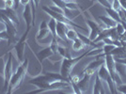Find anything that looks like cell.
Listing matches in <instances>:
<instances>
[{
    "mask_svg": "<svg viewBox=\"0 0 126 94\" xmlns=\"http://www.w3.org/2000/svg\"><path fill=\"white\" fill-rule=\"evenodd\" d=\"M23 18H24L25 23L26 25V28H31L32 26H35L33 11H32V8L30 4L25 6L24 11H23Z\"/></svg>",
    "mask_w": 126,
    "mask_h": 94,
    "instance_id": "cell-11",
    "label": "cell"
},
{
    "mask_svg": "<svg viewBox=\"0 0 126 94\" xmlns=\"http://www.w3.org/2000/svg\"><path fill=\"white\" fill-rule=\"evenodd\" d=\"M92 93L93 94H105V89H104V86L102 83V80L99 77V75L96 73L95 75V82L94 86H93V89H92Z\"/></svg>",
    "mask_w": 126,
    "mask_h": 94,
    "instance_id": "cell-16",
    "label": "cell"
},
{
    "mask_svg": "<svg viewBox=\"0 0 126 94\" xmlns=\"http://www.w3.org/2000/svg\"><path fill=\"white\" fill-rule=\"evenodd\" d=\"M116 30H117V32H118V34L121 36V35H122L123 33H124V31H125V28H124V26H122V24H121V22H119V23H117V25H116Z\"/></svg>",
    "mask_w": 126,
    "mask_h": 94,
    "instance_id": "cell-28",
    "label": "cell"
},
{
    "mask_svg": "<svg viewBox=\"0 0 126 94\" xmlns=\"http://www.w3.org/2000/svg\"><path fill=\"white\" fill-rule=\"evenodd\" d=\"M5 8H10V9H14L15 7V0H7L4 1Z\"/></svg>",
    "mask_w": 126,
    "mask_h": 94,
    "instance_id": "cell-32",
    "label": "cell"
},
{
    "mask_svg": "<svg viewBox=\"0 0 126 94\" xmlns=\"http://www.w3.org/2000/svg\"><path fill=\"white\" fill-rule=\"evenodd\" d=\"M48 27V23L46 21H42L40 24V29H44V28H47Z\"/></svg>",
    "mask_w": 126,
    "mask_h": 94,
    "instance_id": "cell-36",
    "label": "cell"
},
{
    "mask_svg": "<svg viewBox=\"0 0 126 94\" xmlns=\"http://www.w3.org/2000/svg\"><path fill=\"white\" fill-rule=\"evenodd\" d=\"M105 58V64L106 66V68L108 70V72L110 73L111 78L113 80V82L115 84V86H120L122 84V81H121V75L117 73L115 68V59H114V57L112 55H106L104 57Z\"/></svg>",
    "mask_w": 126,
    "mask_h": 94,
    "instance_id": "cell-5",
    "label": "cell"
},
{
    "mask_svg": "<svg viewBox=\"0 0 126 94\" xmlns=\"http://www.w3.org/2000/svg\"><path fill=\"white\" fill-rule=\"evenodd\" d=\"M70 83H71V86H72V88L74 89V92L76 94H82V91L80 90L79 89L78 85L76 82H74V81H70Z\"/></svg>",
    "mask_w": 126,
    "mask_h": 94,
    "instance_id": "cell-29",
    "label": "cell"
},
{
    "mask_svg": "<svg viewBox=\"0 0 126 94\" xmlns=\"http://www.w3.org/2000/svg\"><path fill=\"white\" fill-rule=\"evenodd\" d=\"M51 1L54 3V5L58 6V7L61 8L63 10L66 9V2L64 0H51Z\"/></svg>",
    "mask_w": 126,
    "mask_h": 94,
    "instance_id": "cell-27",
    "label": "cell"
},
{
    "mask_svg": "<svg viewBox=\"0 0 126 94\" xmlns=\"http://www.w3.org/2000/svg\"><path fill=\"white\" fill-rule=\"evenodd\" d=\"M90 76L91 75H89L88 73H82V77L79 79V81L77 82V85H78L80 90L82 91V93H85L88 90V89H89Z\"/></svg>",
    "mask_w": 126,
    "mask_h": 94,
    "instance_id": "cell-14",
    "label": "cell"
},
{
    "mask_svg": "<svg viewBox=\"0 0 126 94\" xmlns=\"http://www.w3.org/2000/svg\"><path fill=\"white\" fill-rule=\"evenodd\" d=\"M88 52L82 54L81 56L76 57V58H63L62 61H61V67H60V74L63 77L67 80H70L71 77V73L73 71L74 67L77 64V63L85 57H88Z\"/></svg>",
    "mask_w": 126,
    "mask_h": 94,
    "instance_id": "cell-3",
    "label": "cell"
},
{
    "mask_svg": "<svg viewBox=\"0 0 126 94\" xmlns=\"http://www.w3.org/2000/svg\"><path fill=\"white\" fill-rule=\"evenodd\" d=\"M28 62H29V60L27 58H26L23 62L20 63V65L17 68L15 73H12V76H11V81H10V84H9V87H8L6 93H13L16 89H18L21 87V85L24 82V79L26 77V73H27Z\"/></svg>",
    "mask_w": 126,
    "mask_h": 94,
    "instance_id": "cell-2",
    "label": "cell"
},
{
    "mask_svg": "<svg viewBox=\"0 0 126 94\" xmlns=\"http://www.w3.org/2000/svg\"><path fill=\"white\" fill-rule=\"evenodd\" d=\"M33 52V51H32ZM33 54L35 55V57H36V58L38 59V61H39V63L41 64V66H42V64L43 63V61L45 60V59H48V58H50L51 57H53L55 54L53 53L52 49L50 48V46H47L45 47V48H43V49H42L41 51H39L38 53H34L33 52Z\"/></svg>",
    "mask_w": 126,
    "mask_h": 94,
    "instance_id": "cell-12",
    "label": "cell"
},
{
    "mask_svg": "<svg viewBox=\"0 0 126 94\" xmlns=\"http://www.w3.org/2000/svg\"><path fill=\"white\" fill-rule=\"evenodd\" d=\"M86 23H87V25H88V26H89V40H91V41L93 42L104 28H103L98 23H96L95 21H92V20L87 19V20H86Z\"/></svg>",
    "mask_w": 126,
    "mask_h": 94,
    "instance_id": "cell-9",
    "label": "cell"
},
{
    "mask_svg": "<svg viewBox=\"0 0 126 94\" xmlns=\"http://www.w3.org/2000/svg\"><path fill=\"white\" fill-rule=\"evenodd\" d=\"M65 2H71V1H75V0H64Z\"/></svg>",
    "mask_w": 126,
    "mask_h": 94,
    "instance_id": "cell-40",
    "label": "cell"
},
{
    "mask_svg": "<svg viewBox=\"0 0 126 94\" xmlns=\"http://www.w3.org/2000/svg\"><path fill=\"white\" fill-rule=\"evenodd\" d=\"M58 54L61 57V58H70V54H69V51L63 46H60L58 45Z\"/></svg>",
    "mask_w": 126,
    "mask_h": 94,
    "instance_id": "cell-24",
    "label": "cell"
},
{
    "mask_svg": "<svg viewBox=\"0 0 126 94\" xmlns=\"http://www.w3.org/2000/svg\"><path fill=\"white\" fill-rule=\"evenodd\" d=\"M50 35H51V32H50L48 27L47 28H44V29H39L37 35H36V40H37V42H40L42 40L46 39Z\"/></svg>",
    "mask_w": 126,
    "mask_h": 94,
    "instance_id": "cell-19",
    "label": "cell"
},
{
    "mask_svg": "<svg viewBox=\"0 0 126 94\" xmlns=\"http://www.w3.org/2000/svg\"><path fill=\"white\" fill-rule=\"evenodd\" d=\"M97 74L99 75V77L101 78L102 81H105V83H106V85H107V87H108V89H109L111 93H116V92H117L115 84H114L113 80H112V78H111L110 73H109L108 70H107V68H106L105 64L102 65L100 68L98 69Z\"/></svg>",
    "mask_w": 126,
    "mask_h": 94,
    "instance_id": "cell-7",
    "label": "cell"
},
{
    "mask_svg": "<svg viewBox=\"0 0 126 94\" xmlns=\"http://www.w3.org/2000/svg\"><path fill=\"white\" fill-rule=\"evenodd\" d=\"M30 30H31V28H26V32L23 34V36H21V38H19L18 42H16L13 47V49L16 52L17 59L20 63H22L25 60V47L26 45V39H27V36H28Z\"/></svg>",
    "mask_w": 126,
    "mask_h": 94,
    "instance_id": "cell-6",
    "label": "cell"
},
{
    "mask_svg": "<svg viewBox=\"0 0 126 94\" xmlns=\"http://www.w3.org/2000/svg\"><path fill=\"white\" fill-rule=\"evenodd\" d=\"M115 68L117 73H119L121 76H125L126 75V65L120 61L115 60Z\"/></svg>",
    "mask_w": 126,
    "mask_h": 94,
    "instance_id": "cell-21",
    "label": "cell"
},
{
    "mask_svg": "<svg viewBox=\"0 0 126 94\" xmlns=\"http://www.w3.org/2000/svg\"><path fill=\"white\" fill-rule=\"evenodd\" d=\"M115 59V58H114ZM116 61H120V62L123 63V64H125L126 65V58H117V59H115Z\"/></svg>",
    "mask_w": 126,
    "mask_h": 94,
    "instance_id": "cell-39",
    "label": "cell"
},
{
    "mask_svg": "<svg viewBox=\"0 0 126 94\" xmlns=\"http://www.w3.org/2000/svg\"><path fill=\"white\" fill-rule=\"evenodd\" d=\"M3 1H7V0H3Z\"/></svg>",
    "mask_w": 126,
    "mask_h": 94,
    "instance_id": "cell-41",
    "label": "cell"
},
{
    "mask_svg": "<svg viewBox=\"0 0 126 94\" xmlns=\"http://www.w3.org/2000/svg\"><path fill=\"white\" fill-rule=\"evenodd\" d=\"M78 4L75 1H71V2H66V9L70 11H78L79 7Z\"/></svg>",
    "mask_w": 126,
    "mask_h": 94,
    "instance_id": "cell-26",
    "label": "cell"
},
{
    "mask_svg": "<svg viewBox=\"0 0 126 94\" xmlns=\"http://www.w3.org/2000/svg\"><path fill=\"white\" fill-rule=\"evenodd\" d=\"M104 64H105V58H97L95 60H93V61H91V62L89 63L86 68H84L82 73H88L89 75H93L96 73V71H98V69L100 68L102 65H104Z\"/></svg>",
    "mask_w": 126,
    "mask_h": 94,
    "instance_id": "cell-10",
    "label": "cell"
},
{
    "mask_svg": "<svg viewBox=\"0 0 126 94\" xmlns=\"http://www.w3.org/2000/svg\"><path fill=\"white\" fill-rule=\"evenodd\" d=\"M97 1H98L103 7H105V9H107V8H112V3H111L109 0H97Z\"/></svg>",
    "mask_w": 126,
    "mask_h": 94,
    "instance_id": "cell-31",
    "label": "cell"
},
{
    "mask_svg": "<svg viewBox=\"0 0 126 94\" xmlns=\"http://www.w3.org/2000/svg\"><path fill=\"white\" fill-rule=\"evenodd\" d=\"M116 89L120 93H126V84H121L120 86H117Z\"/></svg>",
    "mask_w": 126,
    "mask_h": 94,
    "instance_id": "cell-33",
    "label": "cell"
},
{
    "mask_svg": "<svg viewBox=\"0 0 126 94\" xmlns=\"http://www.w3.org/2000/svg\"><path fill=\"white\" fill-rule=\"evenodd\" d=\"M12 63H13V56L11 52L8 53V59L5 63V67H4V85H3V89L7 91L9 84L11 81V78L12 76Z\"/></svg>",
    "mask_w": 126,
    "mask_h": 94,
    "instance_id": "cell-8",
    "label": "cell"
},
{
    "mask_svg": "<svg viewBox=\"0 0 126 94\" xmlns=\"http://www.w3.org/2000/svg\"><path fill=\"white\" fill-rule=\"evenodd\" d=\"M0 40L1 41H9V35H8V32L7 30H2V31H0Z\"/></svg>",
    "mask_w": 126,
    "mask_h": 94,
    "instance_id": "cell-34",
    "label": "cell"
},
{
    "mask_svg": "<svg viewBox=\"0 0 126 94\" xmlns=\"http://www.w3.org/2000/svg\"><path fill=\"white\" fill-rule=\"evenodd\" d=\"M0 12L4 13L10 20H11L16 26L20 25V21H19V17L16 13V11L14 9H10V8H4V9H0Z\"/></svg>",
    "mask_w": 126,
    "mask_h": 94,
    "instance_id": "cell-13",
    "label": "cell"
},
{
    "mask_svg": "<svg viewBox=\"0 0 126 94\" xmlns=\"http://www.w3.org/2000/svg\"><path fill=\"white\" fill-rule=\"evenodd\" d=\"M78 38V35H77V31H75L73 28H68L67 29V32H66V39L68 41H74L75 39Z\"/></svg>",
    "mask_w": 126,
    "mask_h": 94,
    "instance_id": "cell-23",
    "label": "cell"
},
{
    "mask_svg": "<svg viewBox=\"0 0 126 94\" xmlns=\"http://www.w3.org/2000/svg\"><path fill=\"white\" fill-rule=\"evenodd\" d=\"M68 28V25H66L64 23H61V22L57 21V28H56L57 37H58L59 39H61L63 41H67V39H66V32H67Z\"/></svg>",
    "mask_w": 126,
    "mask_h": 94,
    "instance_id": "cell-15",
    "label": "cell"
},
{
    "mask_svg": "<svg viewBox=\"0 0 126 94\" xmlns=\"http://www.w3.org/2000/svg\"><path fill=\"white\" fill-rule=\"evenodd\" d=\"M99 19L101 21L105 24L107 28H112V27H115L117 25V22L114 21L111 17L109 16H105V15H100L99 16Z\"/></svg>",
    "mask_w": 126,
    "mask_h": 94,
    "instance_id": "cell-17",
    "label": "cell"
},
{
    "mask_svg": "<svg viewBox=\"0 0 126 94\" xmlns=\"http://www.w3.org/2000/svg\"><path fill=\"white\" fill-rule=\"evenodd\" d=\"M58 39L55 38V37H52V41H51V44H50V48L52 49L53 53L56 55L58 54Z\"/></svg>",
    "mask_w": 126,
    "mask_h": 94,
    "instance_id": "cell-25",
    "label": "cell"
},
{
    "mask_svg": "<svg viewBox=\"0 0 126 94\" xmlns=\"http://www.w3.org/2000/svg\"><path fill=\"white\" fill-rule=\"evenodd\" d=\"M42 10L45 13H47L49 16H51V18H54L56 21L58 22H61V23H64V24H66V25H68L69 26H72V27H76V28H80V29H82L83 31L86 30V28H84L83 26H79L78 24H76V23H74L72 19H70L68 18L67 16H65L64 14H60V13H57V12H55V11H53L48 6H42Z\"/></svg>",
    "mask_w": 126,
    "mask_h": 94,
    "instance_id": "cell-4",
    "label": "cell"
},
{
    "mask_svg": "<svg viewBox=\"0 0 126 94\" xmlns=\"http://www.w3.org/2000/svg\"><path fill=\"white\" fill-rule=\"evenodd\" d=\"M30 2H31V0H19V5H22L25 7L26 5L30 4Z\"/></svg>",
    "mask_w": 126,
    "mask_h": 94,
    "instance_id": "cell-35",
    "label": "cell"
},
{
    "mask_svg": "<svg viewBox=\"0 0 126 94\" xmlns=\"http://www.w3.org/2000/svg\"><path fill=\"white\" fill-rule=\"evenodd\" d=\"M59 80L70 82V80L64 78L60 74V73H57L47 72V73H43V74H39V75L33 77L28 81V84L33 85L37 88V89L32 90L29 93H43V92H46L50 84L55 82V81H59Z\"/></svg>",
    "mask_w": 126,
    "mask_h": 94,
    "instance_id": "cell-1",
    "label": "cell"
},
{
    "mask_svg": "<svg viewBox=\"0 0 126 94\" xmlns=\"http://www.w3.org/2000/svg\"><path fill=\"white\" fill-rule=\"evenodd\" d=\"M86 45H85V43L79 38L77 39H75L74 41H73V44H72V48H73V50L75 51V52H79V51H81V50H84Z\"/></svg>",
    "mask_w": 126,
    "mask_h": 94,
    "instance_id": "cell-18",
    "label": "cell"
},
{
    "mask_svg": "<svg viewBox=\"0 0 126 94\" xmlns=\"http://www.w3.org/2000/svg\"><path fill=\"white\" fill-rule=\"evenodd\" d=\"M105 11H106V13L108 14V16L111 17L114 21H116L117 23L121 22V18H120V15H119V13H118V11L114 10L113 8H107V9H105Z\"/></svg>",
    "mask_w": 126,
    "mask_h": 94,
    "instance_id": "cell-20",
    "label": "cell"
},
{
    "mask_svg": "<svg viewBox=\"0 0 126 94\" xmlns=\"http://www.w3.org/2000/svg\"><path fill=\"white\" fill-rule=\"evenodd\" d=\"M120 41H123V42H126V30L124 31V33L120 36Z\"/></svg>",
    "mask_w": 126,
    "mask_h": 94,
    "instance_id": "cell-38",
    "label": "cell"
},
{
    "mask_svg": "<svg viewBox=\"0 0 126 94\" xmlns=\"http://www.w3.org/2000/svg\"><path fill=\"white\" fill-rule=\"evenodd\" d=\"M53 11H55V12H57V13H60V14H64V10L61 9V8H59L58 6L56 5H51V6H48Z\"/></svg>",
    "mask_w": 126,
    "mask_h": 94,
    "instance_id": "cell-30",
    "label": "cell"
},
{
    "mask_svg": "<svg viewBox=\"0 0 126 94\" xmlns=\"http://www.w3.org/2000/svg\"><path fill=\"white\" fill-rule=\"evenodd\" d=\"M48 28L52 34V37H55V38H58L57 37V31H56V28H57V21L52 18L50 21L48 22Z\"/></svg>",
    "mask_w": 126,
    "mask_h": 94,
    "instance_id": "cell-22",
    "label": "cell"
},
{
    "mask_svg": "<svg viewBox=\"0 0 126 94\" xmlns=\"http://www.w3.org/2000/svg\"><path fill=\"white\" fill-rule=\"evenodd\" d=\"M119 3L121 5V8L126 11V0H119Z\"/></svg>",
    "mask_w": 126,
    "mask_h": 94,
    "instance_id": "cell-37",
    "label": "cell"
}]
</instances>
